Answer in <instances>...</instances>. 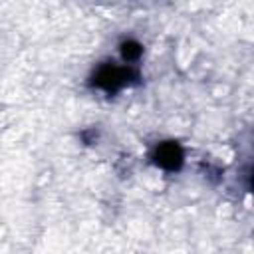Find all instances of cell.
Instances as JSON below:
<instances>
[{
    "label": "cell",
    "instance_id": "6da1fadb",
    "mask_svg": "<svg viewBox=\"0 0 254 254\" xmlns=\"http://www.w3.org/2000/svg\"><path fill=\"white\" fill-rule=\"evenodd\" d=\"M155 159H157V165H161V167L177 169L183 161V153L175 143H163V145L157 147Z\"/></svg>",
    "mask_w": 254,
    "mask_h": 254
}]
</instances>
